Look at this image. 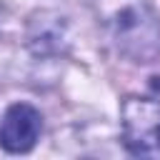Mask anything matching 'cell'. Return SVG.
<instances>
[{"label": "cell", "mask_w": 160, "mask_h": 160, "mask_svg": "<svg viewBox=\"0 0 160 160\" xmlns=\"http://www.w3.org/2000/svg\"><path fill=\"white\" fill-rule=\"evenodd\" d=\"M112 48L132 62L160 58V15L152 0H90Z\"/></svg>", "instance_id": "cell-1"}, {"label": "cell", "mask_w": 160, "mask_h": 160, "mask_svg": "<svg viewBox=\"0 0 160 160\" xmlns=\"http://www.w3.org/2000/svg\"><path fill=\"white\" fill-rule=\"evenodd\" d=\"M120 128L130 155L160 160V100L128 95L120 102Z\"/></svg>", "instance_id": "cell-2"}, {"label": "cell", "mask_w": 160, "mask_h": 160, "mask_svg": "<svg viewBox=\"0 0 160 160\" xmlns=\"http://www.w3.org/2000/svg\"><path fill=\"white\" fill-rule=\"evenodd\" d=\"M25 45L35 58H60L70 50V22L58 10H35L25 22Z\"/></svg>", "instance_id": "cell-3"}, {"label": "cell", "mask_w": 160, "mask_h": 160, "mask_svg": "<svg viewBox=\"0 0 160 160\" xmlns=\"http://www.w3.org/2000/svg\"><path fill=\"white\" fill-rule=\"evenodd\" d=\"M42 132V115L30 102H12L0 120V148L12 155L30 152Z\"/></svg>", "instance_id": "cell-4"}, {"label": "cell", "mask_w": 160, "mask_h": 160, "mask_svg": "<svg viewBox=\"0 0 160 160\" xmlns=\"http://www.w3.org/2000/svg\"><path fill=\"white\" fill-rule=\"evenodd\" d=\"M0 15H2V0H0Z\"/></svg>", "instance_id": "cell-5"}]
</instances>
